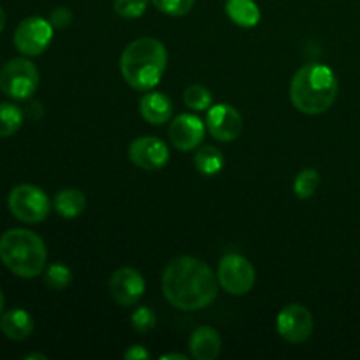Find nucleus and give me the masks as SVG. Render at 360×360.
Masks as SVG:
<instances>
[{"mask_svg": "<svg viewBox=\"0 0 360 360\" xmlns=\"http://www.w3.org/2000/svg\"><path fill=\"white\" fill-rule=\"evenodd\" d=\"M44 281L53 290H63L72 281V274H70L69 267L63 266V264H51L46 271Z\"/></svg>", "mask_w": 360, "mask_h": 360, "instance_id": "22", "label": "nucleus"}, {"mask_svg": "<svg viewBox=\"0 0 360 360\" xmlns=\"http://www.w3.org/2000/svg\"><path fill=\"white\" fill-rule=\"evenodd\" d=\"M86 207V197L76 188H65L56 193L55 210L63 218H76Z\"/></svg>", "mask_w": 360, "mask_h": 360, "instance_id": "18", "label": "nucleus"}, {"mask_svg": "<svg viewBox=\"0 0 360 360\" xmlns=\"http://www.w3.org/2000/svg\"><path fill=\"white\" fill-rule=\"evenodd\" d=\"M218 278L202 260L178 257L165 267L162 292L174 308L183 311L204 309L218 295Z\"/></svg>", "mask_w": 360, "mask_h": 360, "instance_id": "1", "label": "nucleus"}, {"mask_svg": "<svg viewBox=\"0 0 360 360\" xmlns=\"http://www.w3.org/2000/svg\"><path fill=\"white\" fill-rule=\"evenodd\" d=\"M167 67V51L158 39L141 37L130 42L120 58L122 76L134 90L148 91L160 83Z\"/></svg>", "mask_w": 360, "mask_h": 360, "instance_id": "2", "label": "nucleus"}, {"mask_svg": "<svg viewBox=\"0 0 360 360\" xmlns=\"http://www.w3.org/2000/svg\"><path fill=\"white\" fill-rule=\"evenodd\" d=\"M193 164H195L199 172H202L206 176H213L217 172H220L221 167H224V155H221V151L218 148L204 146L195 153Z\"/></svg>", "mask_w": 360, "mask_h": 360, "instance_id": "19", "label": "nucleus"}, {"mask_svg": "<svg viewBox=\"0 0 360 360\" xmlns=\"http://www.w3.org/2000/svg\"><path fill=\"white\" fill-rule=\"evenodd\" d=\"M190 354L197 360H214L221 352V338L213 327H199L190 336Z\"/></svg>", "mask_w": 360, "mask_h": 360, "instance_id": "14", "label": "nucleus"}, {"mask_svg": "<svg viewBox=\"0 0 360 360\" xmlns=\"http://www.w3.org/2000/svg\"><path fill=\"white\" fill-rule=\"evenodd\" d=\"M150 0H115V11L118 16L134 20L143 16Z\"/></svg>", "mask_w": 360, "mask_h": 360, "instance_id": "25", "label": "nucleus"}, {"mask_svg": "<svg viewBox=\"0 0 360 360\" xmlns=\"http://www.w3.org/2000/svg\"><path fill=\"white\" fill-rule=\"evenodd\" d=\"M153 6L157 7L160 13L167 14V16H185L186 13H190L195 4V0H151Z\"/></svg>", "mask_w": 360, "mask_h": 360, "instance_id": "24", "label": "nucleus"}, {"mask_svg": "<svg viewBox=\"0 0 360 360\" xmlns=\"http://www.w3.org/2000/svg\"><path fill=\"white\" fill-rule=\"evenodd\" d=\"M53 39L51 21L41 16H30L18 25L14 32V46L21 55L37 56L46 51Z\"/></svg>", "mask_w": 360, "mask_h": 360, "instance_id": "8", "label": "nucleus"}, {"mask_svg": "<svg viewBox=\"0 0 360 360\" xmlns=\"http://www.w3.org/2000/svg\"><path fill=\"white\" fill-rule=\"evenodd\" d=\"M139 111L141 116L151 125H164L171 120L172 102L167 95L160 91H151L141 98Z\"/></svg>", "mask_w": 360, "mask_h": 360, "instance_id": "15", "label": "nucleus"}, {"mask_svg": "<svg viewBox=\"0 0 360 360\" xmlns=\"http://www.w3.org/2000/svg\"><path fill=\"white\" fill-rule=\"evenodd\" d=\"M276 329L288 343H304L313 333L311 311L302 304H288L278 315Z\"/></svg>", "mask_w": 360, "mask_h": 360, "instance_id": "9", "label": "nucleus"}, {"mask_svg": "<svg viewBox=\"0 0 360 360\" xmlns=\"http://www.w3.org/2000/svg\"><path fill=\"white\" fill-rule=\"evenodd\" d=\"M185 104L188 105L190 109H195V111H204L211 105L213 102V97H211L210 90H206L200 84H192L185 90Z\"/></svg>", "mask_w": 360, "mask_h": 360, "instance_id": "23", "label": "nucleus"}, {"mask_svg": "<svg viewBox=\"0 0 360 360\" xmlns=\"http://www.w3.org/2000/svg\"><path fill=\"white\" fill-rule=\"evenodd\" d=\"M39 86V70L30 60L13 58L0 69V90L14 101H27Z\"/></svg>", "mask_w": 360, "mask_h": 360, "instance_id": "5", "label": "nucleus"}, {"mask_svg": "<svg viewBox=\"0 0 360 360\" xmlns=\"http://www.w3.org/2000/svg\"><path fill=\"white\" fill-rule=\"evenodd\" d=\"M0 260L13 274L32 280L44 271L48 252L35 232L11 229L0 238Z\"/></svg>", "mask_w": 360, "mask_h": 360, "instance_id": "4", "label": "nucleus"}, {"mask_svg": "<svg viewBox=\"0 0 360 360\" xmlns=\"http://www.w3.org/2000/svg\"><path fill=\"white\" fill-rule=\"evenodd\" d=\"M320 185V174L315 169H304L294 181V192L299 199H309Z\"/></svg>", "mask_w": 360, "mask_h": 360, "instance_id": "21", "label": "nucleus"}, {"mask_svg": "<svg viewBox=\"0 0 360 360\" xmlns=\"http://www.w3.org/2000/svg\"><path fill=\"white\" fill-rule=\"evenodd\" d=\"M146 290L144 278L134 267H122L109 280V294L120 306H134Z\"/></svg>", "mask_w": 360, "mask_h": 360, "instance_id": "10", "label": "nucleus"}, {"mask_svg": "<svg viewBox=\"0 0 360 360\" xmlns=\"http://www.w3.org/2000/svg\"><path fill=\"white\" fill-rule=\"evenodd\" d=\"M123 357L127 360H146L150 357V354H148V352L144 350V347H141V345H134V347H130L129 350L125 352Z\"/></svg>", "mask_w": 360, "mask_h": 360, "instance_id": "28", "label": "nucleus"}, {"mask_svg": "<svg viewBox=\"0 0 360 360\" xmlns=\"http://www.w3.org/2000/svg\"><path fill=\"white\" fill-rule=\"evenodd\" d=\"M51 25L55 28H65L69 27L70 21H72V14H70L69 9H65V7H58V9H55L51 13Z\"/></svg>", "mask_w": 360, "mask_h": 360, "instance_id": "27", "label": "nucleus"}, {"mask_svg": "<svg viewBox=\"0 0 360 360\" xmlns=\"http://www.w3.org/2000/svg\"><path fill=\"white\" fill-rule=\"evenodd\" d=\"M132 326L137 333H150L155 327V313L150 308H139L132 315Z\"/></svg>", "mask_w": 360, "mask_h": 360, "instance_id": "26", "label": "nucleus"}, {"mask_svg": "<svg viewBox=\"0 0 360 360\" xmlns=\"http://www.w3.org/2000/svg\"><path fill=\"white\" fill-rule=\"evenodd\" d=\"M4 27H6V13H4V9L0 7V34H2Z\"/></svg>", "mask_w": 360, "mask_h": 360, "instance_id": "30", "label": "nucleus"}, {"mask_svg": "<svg viewBox=\"0 0 360 360\" xmlns=\"http://www.w3.org/2000/svg\"><path fill=\"white\" fill-rule=\"evenodd\" d=\"M0 330L13 341H23L34 333V320L25 309H11L0 316Z\"/></svg>", "mask_w": 360, "mask_h": 360, "instance_id": "16", "label": "nucleus"}, {"mask_svg": "<svg viewBox=\"0 0 360 360\" xmlns=\"http://www.w3.org/2000/svg\"><path fill=\"white\" fill-rule=\"evenodd\" d=\"M338 97V79L333 69L308 63L295 72L290 83V101L304 115H322Z\"/></svg>", "mask_w": 360, "mask_h": 360, "instance_id": "3", "label": "nucleus"}, {"mask_svg": "<svg viewBox=\"0 0 360 360\" xmlns=\"http://www.w3.org/2000/svg\"><path fill=\"white\" fill-rule=\"evenodd\" d=\"M4 304H6V299H4L2 290H0V316H2V313H4Z\"/></svg>", "mask_w": 360, "mask_h": 360, "instance_id": "32", "label": "nucleus"}, {"mask_svg": "<svg viewBox=\"0 0 360 360\" xmlns=\"http://www.w3.org/2000/svg\"><path fill=\"white\" fill-rule=\"evenodd\" d=\"M23 125V111L18 105L2 102L0 104V137H9Z\"/></svg>", "mask_w": 360, "mask_h": 360, "instance_id": "20", "label": "nucleus"}, {"mask_svg": "<svg viewBox=\"0 0 360 360\" xmlns=\"http://www.w3.org/2000/svg\"><path fill=\"white\" fill-rule=\"evenodd\" d=\"M206 127L197 116L179 115L169 125V139L179 151L195 150L204 139Z\"/></svg>", "mask_w": 360, "mask_h": 360, "instance_id": "13", "label": "nucleus"}, {"mask_svg": "<svg viewBox=\"0 0 360 360\" xmlns=\"http://www.w3.org/2000/svg\"><path fill=\"white\" fill-rule=\"evenodd\" d=\"M162 360H171V359H178V360H186L185 355L181 354H167V355H162Z\"/></svg>", "mask_w": 360, "mask_h": 360, "instance_id": "29", "label": "nucleus"}, {"mask_svg": "<svg viewBox=\"0 0 360 360\" xmlns=\"http://www.w3.org/2000/svg\"><path fill=\"white\" fill-rule=\"evenodd\" d=\"M227 16L243 28L255 27L260 21V9L255 0H227Z\"/></svg>", "mask_w": 360, "mask_h": 360, "instance_id": "17", "label": "nucleus"}, {"mask_svg": "<svg viewBox=\"0 0 360 360\" xmlns=\"http://www.w3.org/2000/svg\"><path fill=\"white\" fill-rule=\"evenodd\" d=\"M130 160L144 171H157L169 162V150L157 137H137L129 148Z\"/></svg>", "mask_w": 360, "mask_h": 360, "instance_id": "11", "label": "nucleus"}, {"mask_svg": "<svg viewBox=\"0 0 360 360\" xmlns=\"http://www.w3.org/2000/svg\"><path fill=\"white\" fill-rule=\"evenodd\" d=\"M218 283L231 295H246L255 285V269L245 257L229 253L218 266Z\"/></svg>", "mask_w": 360, "mask_h": 360, "instance_id": "7", "label": "nucleus"}, {"mask_svg": "<svg viewBox=\"0 0 360 360\" xmlns=\"http://www.w3.org/2000/svg\"><path fill=\"white\" fill-rule=\"evenodd\" d=\"M206 127L214 139L231 143V141L238 139L239 134H241L243 118L238 109H234L232 105L217 104L207 112Z\"/></svg>", "mask_w": 360, "mask_h": 360, "instance_id": "12", "label": "nucleus"}, {"mask_svg": "<svg viewBox=\"0 0 360 360\" xmlns=\"http://www.w3.org/2000/svg\"><path fill=\"white\" fill-rule=\"evenodd\" d=\"M32 359H41V360H46L48 357H46V355H42V354H30V355H27V357H25V360H32Z\"/></svg>", "mask_w": 360, "mask_h": 360, "instance_id": "31", "label": "nucleus"}, {"mask_svg": "<svg viewBox=\"0 0 360 360\" xmlns=\"http://www.w3.org/2000/svg\"><path fill=\"white\" fill-rule=\"evenodd\" d=\"M9 211L23 224H41L51 211V202L44 190L35 185H18L11 190Z\"/></svg>", "mask_w": 360, "mask_h": 360, "instance_id": "6", "label": "nucleus"}]
</instances>
